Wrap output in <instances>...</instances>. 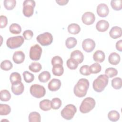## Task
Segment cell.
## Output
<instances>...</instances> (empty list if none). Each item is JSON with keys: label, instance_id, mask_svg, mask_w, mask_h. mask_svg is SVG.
I'll use <instances>...</instances> for the list:
<instances>
[{"label": "cell", "instance_id": "cell-43", "mask_svg": "<svg viewBox=\"0 0 122 122\" xmlns=\"http://www.w3.org/2000/svg\"><path fill=\"white\" fill-rule=\"evenodd\" d=\"M51 64L52 66L55 64H63V60L61 57L59 56H56L51 59Z\"/></svg>", "mask_w": 122, "mask_h": 122}, {"label": "cell", "instance_id": "cell-16", "mask_svg": "<svg viewBox=\"0 0 122 122\" xmlns=\"http://www.w3.org/2000/svg\"><path fill=\"white\" fill-rule=\"evenodd\" d=\"M122 30L121 28L118 26L113 27L109 31L110 36L114 39H118L122 36Z\"/></svg>", "mask_w": 122, "mask_h": 122}, {"label": "cell", "instance_id": "cell-18", "mask_svg": "<svg viewBox=\"0 0 122 122\" xmlns=\"http://www.w3.org/2000/svg\"><path fill=\"white\" fill-rule=\"evenodd\" d=\"M71 58L73 59L79 64L82 62L84 59V56L80 51L75 50L71 53Z\"/></svg>", "mask_w": 122, "mask_h": 122}, {"label": "cell", "instance_id": "cell-22", "mask_svg": "<svg viewBox=\"0 0 122 122\" xmlns=\"http://www.w3.org/2000/svg\"><path fill=\"white\" fill-rule=\"evenodd\" d=\"M67 29L68 32L70 33L73 35L78 34L81 30L80 26L76 23L70 24L68 26Z\"/></svg>", "mask_w": 122, "mask_h": 122}, {"label": "cell", "instance_id": "cell-26", "mask_svg": "<svg viewBox=\"0 0 122 122\" xmlns=\"http://www.w3.org/2000/svg\"><path fill=\"white\" fill-rule=\"evenodd\" d=\"M10 80L11 84L16 83L21 81V78L20 75L17 72H12L10 75Z\"/></svg>", "mask_w": 122, "mask_h": 122}, {"label": "cell", "instance_id": "cell-11", "mask_svg": "<svg viewBox=\"0 0 122 122\" xmlns=\"http://www.w3.org/2000/svg\"><path fill=\"white\" fill-rule=\"evenodd\" d=\"M81 20L84 24L87 25H90L94 23L95 20V17L93 13L91 12H86L82 15Z\"/></svg>", "mask_w": 122, "mask_h": 122}, {"label": "cell", "instance_id": "cell-35", "mask_svg": "<svg viewBox=\"0 0 122 122\" xmlns=\"http://www.w3.org/2000/svg\"><path fill=\"white\" fill-rule=\"evenodd\" d=\"M111 5L115 10H120L122 9V0H112L111 1Z\"/></svg>", "mask_w": 122, "mask_h": 122}, {"label": "cell", "instance_id": "cell-27", "mask_svg": "<svg viewBox=\"0 0 122 122\" xmlns=\"http://www.w3.org/2000/svg\"><path fill=\"white\" fill-rule=\"evenodd\" d=\"M108 118L109 120L112 122H116L119 120L120 114L117 111L112 110L109 112Z\"/></svg>", "mask_w": 122, "mask_h": 122}, {"label": "cell", "instance_id": "cell-15", "mask_svg": "<svg viewBox=\"0 0 122 122\" xmlns=\"http://www.w3.org/2000/svg\"><path fill=\"white\" fill-rule=\"evenodd\" d=\"M109 27V23L108 21L102 20L98 21L96 25V28L100 32L106 31Z\"/></svg>", "mask_w": 122, "mask_h": 122}, {"label": "cell", "instance_id": "cell-1", "mask_svg": "<svg viewBox=\"0 0 122 122\" xmlns=\"http://www.w3.org/2000/svg\"><path fill=\"white\" fill-rule=\"evenodd\" d=\"M89 81L85 78L79 80L73 88L74 94L78 97L81 98L85 96L89 87Z\"/></svg>", "mask_w": 122, "mask_h": 122}, {"label": "cell", "instance_id": "cell-28", "mask_svg": "<svg viewBox=\"0 0 122 122\" xmlns=\"http://www.w3.org/2000/svg\"><path fill=\"white\" fill-rule=\"evenodd\" d=\"M77 41L74 37H69L65 41V45L66 47L71 49L74 48L77 44Z\"/></svg>", "mask_w": 122, "mask_h": 122}, {"label": "cell", "instance_id": "cell-39", "mask_svg": "<svg viewBox=\"0 0 122 122\" xmlns=\"http://www.w3.org/2000/svg\"><path fill=\"white\" fill-rule=\"evenodd\" d=\"M105 74L108 76V78H112L117 75L118 71L114 68L110 67L105 70Z\"/></svg>", "mask_w": 122, "mask_h": 122}, {"label": "cell", "instance_id": "cell-29", "mask_svg": "<svg viewBox=\"0 0 122 122\" xmlns=\"http://www.w3.org/2000/svg\"><path fill=\"white\" fill-rule=\"evenodd\" d=\"M10 31L14 34H20L21 31V28L20 26L17 23H12L9 27Z\"/></svg>", "mask_w": 122, "mask_h": 122}, {"label": "cell", "instance_id": "cell-44", "mask_svg": "<svg viewBox=\"0 0 122 122\" xmlns=\"http://www.w3.org/2000/svg\"><path fill=\"white\" fill-rule=\"evenodd\" d=\"M23 36L24 37V39L29 40L31 39L33 36V33L32 30H25L23 33Z\"/></svg>", "mask_w": 122, "mask_h": 122}, {"label": "cell", "instance_id": "cell-12", "mask_svg": "<svg viewBox=\"0 0 122 122\" xmlns=\"http://www.w3.org/2000/svg\"><path fill=\"white\" fill-rule=\"evenodd\" d=\"M97 13L101 17H105L109 13V9L108 6L104 3L99 4L97 7Z\"/></svg>", "mask_w": 122, "mask_h": 122}, {"label": "cell", "instance_id": "cell-8", "mask_svg": "<svg viewBox=\"0 0 122 122\" xmlns=\"http://www.w3.org/2000/svg\"><path fill=\"white\" fill-rule=\"evenodd\" d=\"M36 40L42 46H46L51 44L53 41V37L51 33L45 32L39 35L37 37Z\"/></svg>", "mask_w": 122, "mask_h": 122}, {"label": "cell", "instance_id": "cell-14", "mask_svg": "<svg viewBox=\"0 0 122 122\" xmlns=\"http://www.w3.org/2000/svg\"><path fill=\"white\" fill-rule=\"evenodd\" d=\"M61 85V81L59 79H53L49 82L48 87L50 91L55 92L60 88Z\"/></svg>", "mask_w": 122, "mask_h": 122}, {"label": "cell", "instance_id": "cell-32", "mask_svg": "<svg viewBox=\"0 0 122 122\" xmlns=\"http://www.w3.org/2000/svg\"><path fill=\"white\" fill-rule=\"evenodd\" d=\"M112 86L115 89H120L122 86V79L120 77L113 78L112 80Z\"/></svg>", "mask_w": 122, "mask_h": 122}, {"label": "cell", "instance_id": "cell-34", "mask_svg": "<svg viewBox=\"0 0 122 122\" xmlns=\"http://www.w3.org/2000/svg\"><path fill=\"white\" fill-rule=\"evenodd\" d=\"M3 4L6 9L7 10H12L16 6V1L15 0H4Z\"/></svg>", "mask_w": 122, "mask_h": 122}, {"label": "cell", "instance_id": "cell-13", "mask_svg": "<svg viewBox=\"0 0 122 122\" xmlns=\"http://www.w3.org/2000/svg\"><path fill=\"white\" fill-rule=\"evenodd\" d=\"M24 85L21 81L12 84L11 90L12 92L16 95H19L22 94L24 91Z\"/></svg>", "mask_w": 122, "mask_h": 122}, {"label": "cell", "instance_id": "cell-6", "mask_svg": "<svg viewBox=\"0 0 122 122\" xmlns=\"http://www.w3.org/2000/svg\"><path fill=\"white\" fill-rule=\"evenodd\" d=\"M31 95L36 98H41L44 96L46 93L45 88L41 85L34 84L32 85L30 89Z\"/></svg>", "mask_w": 122, "mask_h": 122}, {"label": "cell", "instance_id": "cell-41", "mask_svg": "<svg viewBox=\"0 0 122 122\" xmlns=\"http://www.w3.org/2000/svg\"><path fill=\"white\" fill-rule=\"evenodd\" d=\"M51 102V107L54 110L59 109L61 106V101L59 98H53Z\"/></svg>", "mask_w": 122, "mask_h": 122}, {"label": "cell", "instance_id": "cell-10", "mask_svg": "<svg viewBox=\"0 0 122 122\" xmlns=\"http://www.w3.org/2000/svg\"><path fill=\"white\" fill-rule=\"evenodd\" d=\"M95 41L91 39H86L82 43V47L84 51L87 52H92L95 47Z\"/></svg>", "mask_w": 122, "mask_h": 122}, {"label": "cell", "instance_id": "cell-19", "mask_svg": "<svg viewBox=\"0 0 122 122\" xmlns=\"http://www.w3.org/2000/svg\"><path fill=\"white\" fill-rule=\"evenodd\" d=\"M120 56L116 52L111 53L108 57L109 62L113 65H117L120 61Z\"/></svg>", "mask_w": 122, "mask_h": 122}, {"label": "cell", "instance_id": "cell-45", "mask_svg": "<svg viewBox=\"0 0 122 122\" xmlns=\"http://www.w3.org/2000/svg\"><path fill=\"white\" fill-rule=\"evenodd\" d=\"M8 23L7 18L3 15L0 16V28H5Z\"/></svg>", "mask_w": 122, "mask_h": 122}, {"label": "cell", "instance_id": "cell-33", "mask_svg": "<svg viewBox=\"0 0 122 122\" xmlns=\"http://www.w3.org/2000/svg\"><path fill=\"white\" fill-rule=\"evenodd\" d=\"M41 68V65L37 62H33L29 66V70L33 72H39Z\"/></svg>", "mask_w": 122, "mask_h": 122}, {"label": "cell", "instance_id": "cell-38", "mask_svg": "<svg viewBox=\"0 0 122 122\" xmlns=\"http://www.w3.org/2000/svg\"><path fill=\"white\" fill-rule=\"evenodd\" d=\"M24 80L27 83H30L34 79V75L28 71H24L23 73Z\"/></svg>", "mask_w": 122, "mask_h": 122}, {"label": "cell", "instance_id": "cell-9", "mask_svg": "<svg viewBox=\"0 0 122 122\" xmlns=\"http://www.w3.org/2000/svg\"><path fill=\"white\" fill-rule=\"evenodd\" d=\"M42 52L41 48L36 44L32 46L30 50V58L33 61H38L40 59Z\"/></svg>", "mask_w": 122, "mask_h": 122}, {"label": "cell", "instance_id": "cell-37", "mask_svg": "<svg viewBox=\"0 0 122 122\" xmlns=\"http://www.w3.org/2000/svg\"><path fill=\"white\" fill-rule=\"evenodd\" d=\"M101 69L102 67L98 63H94L89 66V71L91 73H98L101 71Z\"/></svg>", "mask_w": 122, "mask_h": 122}, {"label": "cell", "instance_id": "cell-23", "mask_svg": "<svg viewBox=\"0 0 122 122\" xmlns=\"http://www.w3.org/2000/svg\"><path fill=\"white\" fill-rule=\"evenodd\" d=\"M52 72L53 75L57 76L62 75L64 72V69L62 65L55 64L53 66L52 69Z\"/></svg>", "mask_w": 122, "mask_h": 122}, {"label": "cell", "instance_id": "cell-31", "mask_svg": "<svg viewBox=\"0 0 122 122\" xmlns=\"http://www.w3.org/2000/svg\"><path fill=\"white\" fill-rule=\"evenodd\" d=\"M11 111L10 107L6 104H0V115H7L9 114Z\"/></svg>", "mask_w": 122, "mask_h": 122}, {"label": "cell", "instance_id": "cell-47", "mask_svg": "<svg viewBox=\"0 0 122 122\" xmlns=\"http://www.w3.org/2000/svg\"><path fill=\"white\" fill-rule=\"evenodd\" d=\"M56 2L60 5L63 6L67 4L69 2L68 0H56Z\"/></svg>", "mask_w": 122, "mask_h": 122}, {"label": "cell", "instance_id": "cell-4", "mask_svg": "<svg viewBox=\"0 0 122 122\" xmlns=\"http://www.w3.org/2000/svg\"><path fill=\"white\" fill-rule=\"evenodd\" d=\"M24 38L22 36H17L8 38L6 41V45L8 48L14 49L20 47L23 43Z\"/></svg>", "mask_w": 122, "mask_h": 122}, {"label": "cell", "instance_id": "cell-3", "mask_svg": "<svg viewBox=\"0 0 122 122\" xmlns=\"http://www.w3.org/2000/svg\"><path fill=\"white\" fill-rule=\"evenodd\" d=\"M95 101L92 97H87L81 102L80 106V111L82 113H86L92 111L95 107Z\"/></svg>", "mask_w": 122, "mask_h": 122}, {"label": "cell", "instance_id": "cell-42", "mask_svg": "<svg viewBox=\"0 0 122 122\" xmlns=\"http://www.w3.org/2000/svg\"><path fill=\"white\" fill-rule=\"evenodd\" d=\"M80 72L83 75H90L91 74V72L89 71V66L87 65L82 66L80 69Z\"/></svg>", "mask_w": 122, "mask_h": 122}, {"label": "cell", "instance_id": "cell-30", "mask_svg": "<svg viewBox=\"0 0 122 122\" xmlns=\"http://www.w3.org/2000/svg\"><path fill=\"white\" fill-rule=\"evenodd\" d=\"M11 98V94L9 91L7 90H2L0 91V99L3 102L9 101Z\"/></svg>", "mask_w": 122, "mask_h": 122}, {"label": "cell", "instance_id": "cell-5", "mask_svg": "<svg viewBox=\"0 0 122 122\" xmlns=\"http://www.w3.org/2000/svg\"><path fill=\"white\" fill-rule=\"evenodd\" d=\"M77 109L75 105L72 104L67 105L61 111V114L63 118L67 120L72 119Z\"/></svg>", "mask_w": 122, "mask_h": 122}, {"label": "cell", "instance_id": "cell-17", "mask_svg": "<svg viewBox=\"0 0 122 122\" xmlns=\"http://www.w3.org/2000/svg\"><path fill=\"white\" fill-rule=\"evenodd\" d=\"M25 57V54L22 51H16L13 55L12 59L15 63L20 64L24 61Z\"/></svg>", "mask_w": 122, "mask_h": 122}, {"label": "cell", "instance_id": "cell-7", "mask_svg": "<svg viewBox=\"0 0 122 122\" xmlns=\"http://www.w3.org/2000/svg\"><path fill=\"white\" fill-rule=\"evenodd\" d=\"M23 14L27 17H31L34 12V8L35 6V1L33 0H25L24 1Z\"/></svg>", "mask_w": 122, "mask_h": 122}, {"label": "cell", "instance_id": "cell-40", "mask_svg": "<svg viewBox=\"0 0 122 122\" xmlns=\"http://www.w3.org/2000/svg\"><path fill=\"white\" fill-rule=\"evenodd\" d=\"M66 64L68 68L70 70H75L78 67L79 63L73 59L70 58L67 60Z\"/></svg>", "mask_w": 122, "mask_h": 122}, {"label": "cell", "instance_id": "cell-2", "mask_svg": "<svg viewBox=\"0 0 122 122\" xmlns=\"http://www.w3.org/2000/svg\"><path fill=\"white\" fill-rule=\"evenodd\" d=\"M109 81V78L105 74L99 75L92 83V87L94 90L97 92H102L107 85Z\"/></svg>", "mask_w": 122, "mask_h": 122}, {"label": "cell", "instance_id": "cell-20", "mask_svg": "<svg viewBox=\"0 0 122 122\" xmlns=\"http://www.w3.org/2000/svg\"><path fill=\"white\" fill-rule=\"evenodd\" d=\"M105 56L104 52L101 50L96 51L93 55L94 61L99 63L102 62L105 60Z\"/></svg>", "mask_w": 122, "mask_h": 122}, {"label": "cell", "instance_id": "cell-25", "mask_svg": "<svg viewBox=\"0 0 122 122\" xmlns=\"http://www.w3.org/2000/svg\"><path fill=\"white\" fill-rule=\"evenodd\" d=\"M41 121V115L38 112H33L29 114V121L30 122H40Z\"/></svg>", "mask_w": 122, "mask_h": 122}, {"label": "cell", "instance_id": "cell-36", "mask_svg": "<svg viewBox=\"0 0 122 122\" xmlns=\"http://www.w3.org/2000/svg\"><path fill=\"white\" fill-rule=\"evenodd\" d=\"M13 67L12 63L9 60H4L0 63V68L4 71H9Z\"/></svg>", "mask_w": 122, "mask_h": 122}, {"label": "cell", "instance_id": "cell-24", "mask_svg": "<svg viewBox=\"0 0 122 122\" xmlns=\"http://www.w3.org/2000/svg\"><path fill=\"white\" fill-rule=\"evenodd\" d=\"M51 76L50 73L48 71H43L38 76V79L41 82H46L50 79Z\"/></svg>", "mask_w": 122, "mask_h": 122}, {"label": "cell", "instance_id": "cell-21", "mask_svg": "<svg viewBox=\"0 0 122 122\" xmlns=\"http://www.w3.org/2000/svg\"><path fill=\"white\" fill-rule=\"evenodd\" d=\"M39 106L41 110L44 111H49L52 108L51 102L49 100L45 99L41 101L39 103Z\"/></svg>", "mask_w": 122, "mask_h": 122}, {"label": "cell", "instance_id": "cell-46", "mask_svg": "<svg viewBox=\"0 0 122 122\" xmlns=\"http://www.w3.org/2000/svg\"><path fill=\"white\" fill-rule=\"evenodd\" d=\"M116 48L119 51H122V40H120L116 43Z\"/></svg>", "mask_w": 122, "mask_h": 122}]
</instances>
